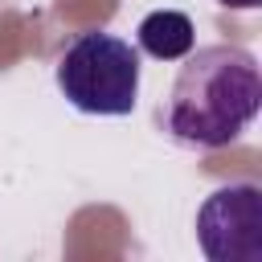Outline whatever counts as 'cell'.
I'll return each instance as SVG.
<instances>
[{
  "label": "cell",
  "mask_w": 262,
  "mask_h": 262,
  "mask_svg": "<svg viewBox=\"0 0 262 262\" xmlns=\"http://www.w3.org/2000/svg\"><path fill=\"white\" fill-rule=\"evenodd\" d=\"M262 106L258 57L242 45H201L180 57L168 98L160 102V127L180 147H229L246 135Z\"/></svg>",
  "instance_id": "cell-1"
},
{
  "label": "cell",
  "mask_w": 262,
  "mask_h": 262,
  "mask_svg": "<svg viewBox=\"0 0 262 262\" xmlns=\"http://www.w3.org/2000/svg\"><path fill=\"white\" fill-rule=\"evenodd\" d=\"M61 98L82 115H131L139 102V49L106 29L78 33L53 66Z\"/></svg>",
  "instance_id": "cell-2"
},
{
  "label": "cell",
  "mask_w": 262,
  "mask_h": 262,
  "mask_svg": "<svg viewBox=\"0 0 262 262\" xmlns=\"http://www.w3.org/2000/svg\"><path fill=\"white\" fill-rule=\"evenodd\" d=\"M196 246L209 262H262V188L233 180L196 209Z\"/></svg>",
  "instance_id": "cell-3"
},
{
  "label": "cell",
  "mask_w": 262,
  "mask_h": 262,
  "mask_svg": "<svg viewBox=\"0 0 262 262\" xmlns=\"http://www.w3.org/2000/svg\"><path fill=\"white\" fill-rule=\"evenodd\" d=\"M135 41H139V49H143L147 57H156V61H180V57L196 45V29H192V20H188L184 12H176V8H156V12H147V16L139 20Z\"/></svg>",
  "instance_id": "cell-4"
},
{
  "label": "cell",
  "mask_w": 262,
  "mask_h": 262,
  "mask_svg": "<svg viewBox=\"0 0 262 262\" xmlns=\"http://www.w3.org/2000/svg\"><path fill=\"white\" fill-rule=\"evenodd\" d=\"M217 4H225V8H242V12H254L262 0H217Z\"/></svg>",
  "instance_id": "cell-5"
}]
</instances>
